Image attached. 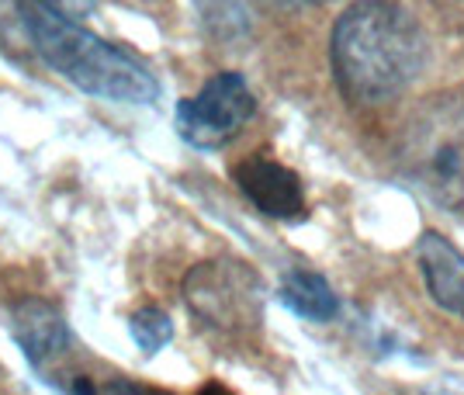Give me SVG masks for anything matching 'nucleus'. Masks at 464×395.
<instances>
[{"label":"nucleus","mask_w":464,"mask_h":395,"mask_svg":"<svg viewBox=\"0 0 464 395\" xmlns=\"http://www.w3.org/2000/svg\"><path fill=\"white\" fill-rule=\"evenodd\" d=\"M426 56V32L399 0H353L333 24V77L353 104L399 98L420 80Z\"/></svg>","instance_id":"obj_1"},{"label":"nucleus","mask_w":464,"mask_h":395,"mask_svg":"<svg viewBox=\"0 0 464 395\" xmlns=\"http://www.w3.org/2000/svg\"><path fill=\"white\" fill-rule=\"evenodd\" d=\"M18 21L35 56L83 94L118 104H153L160 98V80L146 63L80 28L77 18H66L45 0H18Z\"/></svg>","instance_id":"obj_2"},{"label":"nucleus","mask_w":464,"mask_h":395,"mask_svg":"<svg viewBox=\"0 0 464 395\" xmlns=\"http://www.w3.org/2000/svg\"><path fill=\"white\" fill-rule=\"evenodd\" d=\"M260 277L239 260H208L184 277V302L201 326L246 330L260 319Z\"/></svg>","instance_id":"obj_3"},{"label":"nucleus","mask_w":464,"mask_h":395,"mask_svg":"<svg viewBox=\"0 0 464 395\" xmlns=\"http://www.w3.org/2000/svg\"><path fill=\"white\" fill-rule=\"evenodd\" d=\"M256 98L250 83L236 70H222L201 83L194 98L177 101L174 125L180 139L194 149H222L239 136V129L253 119Z\"/></svg>","instance_id":"obj_4"},{"label":"nucleus","mask_w":464,"mask_h":395,"mask_svg":"<svg viewBox=\"0 0 464 395\" xmlns=\"http://www.w3.org/2000/svg\"><path fill=\"white\" fill-rule=\"evenodd\" d=\"M7 330L14 336L24 361L32 364V371L42 381L66 389L63 368H66L70 351H73V336H70L66 316L56 305L45 298H21L7 316Z\"/></svg>","instance_id":"obj_5"},{"label":"nucleus","mask_w":464,"mask_h":395,"mask_svg":"<svg viewBox=\"0 0 464 395\" xmlns=\"http://www.w3.org/2000/svg\"><path fill=\"white\" fill-rule=\"evenodd\" d=\"M232 180L243 195L250 198V205L256 212L271 218H281V222H298L305 218V188H302V178L277 163L267 153H253V157L239 159L232 167Z\"/></svg>","instance_id":"obj_6"},{"label":"nucleus","mask_w":464,"mask_h":395,"mask_svg":"<svg viewBox=\"0 0 464 395\" xmlns=\"http://www.w3.org/2000/svg\"><path fill=\"white\" fill-rule=\"evenodd\" d=\"M416 257L433 302L464 319V257L450 246V239H444L440 233H423Z\"/></svg>","instance_id":"obj_7"},{"label":"nucleus","mask_w":464,"mask_h":395,"mask_svg":"<svg viewBox=\"0 0 464 395\" xmlns=\"http://www.w3.org/2000/svg\"><path fill=\"white\" fill-rule=\"evenodd\" d=\"M277 295L295 316L309 319V323H329L340 313V298L329 288L326 277L315 275V271H305V267L288 271L281 288H277Z\"/></svg>","instance_id":"obj_8"},{"label":"nucleus","mask_w":464,"mask_h":395,"mask_svg":"<svg viewBox=\"0 0 464 395\" xmlns=\"http://www.w3.org/2000/svg\"><path fill=\"white\" fill-rule=\"evenodd\" d=\"M129 333H132V340L139 343L142 354L153 357L174 340V323H170V316H167L163 309L142 305V309H136V313L129 316Z\"/></svg>","instance_id":"obj_9"},{"label":"nucleus","mask_w":464,"mask_h":395,"mask_svg":"<svg viewBox=\"0 0 464 395\" xmlns=\"http://www.w3.org/2000/svg\"><path fill=\"white\" fill-rule=\"evenodd\" d=\"M49 7H56V11H63L66 18H91L94 14V0H45Z\"/></svg>","instance_id":"obj_10"},{"label":"nucleus","mask_w":464,"mask_h":395,"mask_svg":"<svg viewBox=\"0 0 464 395\" xmlns=\"http://www.w3.org/2000/svg\"><path fill=\"white\" fill-rule=\"evenodd\" d=\"M104 392H129V395H142L146 389H139V385H132V381H108L104 385Z\"/></svg>","instance_id":"obj_11"}]
</instances>
